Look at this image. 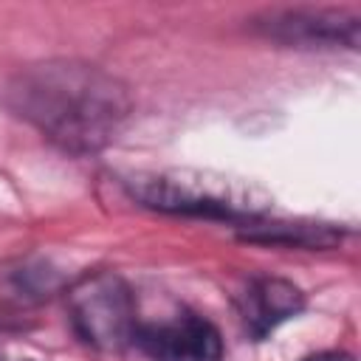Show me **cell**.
Segmentation results:
<instances>
[{
  "label": "cell",
  "instance_id": "cell-4",
  "mask_svg": "<svg viewBox=\"0 0 361 361\" xmlns=\"http://www.w3.org/2000/svg\"><path fill=\"white\" fill-rule=\"evenodd\" d=\"M251 23L257 34L296 48H355L361 39V17L347 8H271Z\"/></svg>",
  "mask_w": 361,
  "mask_h": 361
},
{
  "label": "cell",
  "instance_id": "cell-5",
  "mask_svg": "<svg viewBox=\"0 0 361 361\" xmlns=\"http://www.w3.org/2000/svg\"><path fill=\"white\" fill-rule=\"evenodd\" d=\"M133 344H138V350L149 361H220L223 358L220 330L197 313H178L164 322L138 324Z\"/></svg>",
  "mask_w": 361,
  "mask_h": 361
},
{
  "label": "cell",
  "instance_id": "cell-9",
  "mask_svg": "<svg viewBox=\"0 0 361 361\" xmlns=\"http://www.w3.org/2000/svg\"><path fill=\"white\" fill-rule=\"evenodd\" d=\"M0 361H3V358H0Z\"/></svg>",
  "mask_w": 361,
  "mask_h": 361
},
{
  "label": "cell",
  "instance_id": "cell-6",
  "mask_svg": "<svg viewBox=\"0 0 361 361\" xmlns=\"http://www.w3.org/2000/svg\"><path fill=\"white\" fill-rule=\"evenodd\" d=\"M305 310V293L279 276H259L254 279L240 302V316L245 330L254 338H265L271 330H276L282 322L293 319Z\"/></svg>",
  "mask_w": 361,
  "mask_h": 361
},
{
  "label": "cell",
  "instance_id": "cell-1",
  "mask_svg": "<svg viewBox=\"0 0 361 361\" xmlns=\"http://www.w3.org/2000/svg\"><path fill=\"white\" fill-rule=\"evenodd\" d=\"M3 99L14 116L76 155L110 144L133 110L121 79L79 59H48L20 68L8 79Z\"/></svg>",
  "mask_w": 361,
  "mask_h": 361
},
{
  "label": "cell",
  "instance_id": "cell-8",
  "mask_svg": "<svg viewBox=\"0 0 361 361\" xmlns=\"http://www.w3.org/2000/svg\"><path fill=\"white\" fill-rule=\"evenodd\" d=\"M302 361H355L350 353H338V350H327V353H316V355H307Z\"/></svg>",
  "mask_w": 361,
  "mask_h": 361
},
{
  "label": "cell",
  "instance_id": "cell-3",
  "mask_svg": "<svg viewBox=\"0 0 361 361\" xmlns=\"http://www.w3.org/2000/svg\"><path fill=\"white\" fill-rule=\"evenodd\" d=\"M68 316L76 336L96 350H121L133 344L138 319L135 299L118 274H93L68 293Z\"/></svg>",
  "mask_w": 361,
  "mask_h": 361
},
{
  "label": "cell",
  "instance_id": "cell-7",
  "mask_svg": "<svg viewBox=\"0 0 361 361\" xmlns=\"http://www.w3.org/2000/svg\"><path fill=\"white\" fill-rule=\"evenodd\" d=\"M243 231L251 243H279V245H302V248H327L338 243V231L330 226H305V223H245Z\"/></svg>",
  "mask_w": 361,
  "mask_h": 361
},
{
  "label": "cell",
  "instance_id": "cell-2",
  "mask_svg": "<svg viewBox=\"0 0 361 361\" xmlns=\"http://www.w3.org/2000/svg\"><path fill=\"white\" fill-rule=\"evenodd\" d=\"M127 189L141 206L166 214L248 223L271 206V195L259 183L212 169L138 172L127 178Z\"/></svg>",
  "mask_w": 361,
  "mask_h": 361
}]
</instances>
